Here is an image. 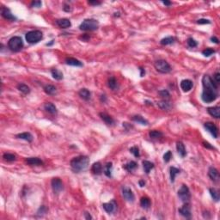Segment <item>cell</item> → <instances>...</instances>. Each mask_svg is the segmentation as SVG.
Returning a JSON list of instances; mask_svg holds the SVG:
<instances>
[{
  "instance_id": "cell-1",
  "label": "cell",
  "mask_w": 220,
  "mask_h": 220,
  "mask_svg": "<svg viewBox=\"0 0 220 220\" xmlns=\"http://www.w3.org/2000/svg\"><path fill=\"white\" fill-rule=\"evenodd\" d=\"M203 92L201 94V99L203 101L209 103L214 101L219 97L218 84L211 79L209 75H204L202 78Z\"/></svg>"
},
{
  "instance_id": "cell-2",
  "label": "cell",
  "mask_w": 220,
  "mask_h": 220,
  "mask_svg": "<svg viewBox=\"0 0 220 220\" xmlns=\"http://www.w3.org/2000/svg\"><path fill=\"white\" fill-rule=\"evenodd\" d=\"M89 158L86 156L76 157L70 163L72 170L76 173H80V172L86 170L89 167Z\"/></svg>"
},
{
  "instance_id": "cell-3",
  "label": "cell",
  "mask_w": 220,
  "mask_h": 220,
  "mask_svg": "<svg viewBox=\"0 0 220 220\" xmlns=\"http://www.w3.org/2000/svg\"><path fill=\"white\" fill-rule=\"evenodd\" d=\"M8 48L12 52H20L23 48V41L19 36H14L10 39L8 42Z\"/></svg>"
},
{
  "instance_id": "cell-4",
  "label": "cell",
  "mask_w": 220,
  "mask_h": 220,
  "mask_svg": "<svg viewBox=\"0 0 220 220\" xmlns=\"http://www.w3.org/2000/svg\"><path fill=\"white\" fill-rule=\"evenodd\" d=\"M99 27L98 21L95 19H85L79 26L80 30L83 31H95Z\"/></svg>"
},
{
  "instance_id": "cell-5",
  "label": "cell",
  "mask_w": 220,
  "mask_h": 220,
  "mask_svg": "<svg viewBox=\"0 0 220 220\" xmlns=\"http://www.w3.org/2000/svg\"><path fill=\"white\" fill-rule=\"evenodd\" d=\"M42 32L40 30H32L26 34V40L30 44L39 42L42 39Z\"/></svg>"
},
{
  "instance_id": "cell-6",
  "label": "cell",
  "mask_w": 220,
  "mask_h": 220,
  "mask_svg": "<svg viewBox=\"0 0 220 220\" xmlns=\"http://www.w3.org/2000/svg\"><path fill=\"white\" fill-rule=\"evenodd\" d=\"M154 66H155L156 70L160 73H169L171 72L170 65L164 60H157L154 64Z\"/></svg>"
},
{
  "instance_id": "cell-7",
  "label": "cell",
  "mask_w": 220,
  "mask_h": 220,
  "mask_svg": "<svg viewBox=\"0 0 220 220\" xmlns=\"http://www.w3.org/2000/svg\"><path fill=\"white\" fill-rule=\"evenodd\" d=\"M178 196L179 198L182 199V201L183 202H188L189 199H190V197H191V194H190V191H189V188L186 185H182V187L179 189L178 191Z\"/></svg>"
},
{
  "instance_id": "cell-8",
  "label": "cell",
  "mask_w": 220,
  "mask_h": 220,
  "mask_svg": "<svg viewBox=\"0 0 220 220\" xmlns=\"http://www.w3.org/2000/svg\"><path fill=\"white\" fill-rule=\"evenodd\" d=\"M52 188H53V192L55 193V194H59V193H60L62 190H63V188H64V185H63V182H62V181L60 179V178H53V180H52Z\"/></svg>"
},
{
  "instance_id": "cell-9",
  "label": "cell",
  "mask_w": 220,
  "mask_h": 220,
  "mask_svg": "<svg viewBox=\"0 0 220 220\" xmlns=\"http://www.w3.org/2000/svg\"><path fill=\"white\" fill-rule=\"evenodd\" d=\"M122 196L123 198L128 202H133L134 201V194H133V191L131 190V188H129L127 187H122Z\"/></svg>"
},
{
  "instance_id": "cell-10",
  "label": "cell",
  "mask_w": 220,
  "mask_h": 220,
  "mask_svg": "<svg viewBox=\"0 0 220 220\" xmlns=\"http://www.w3.org/2000/svg\"><path fill=\"white\" fill-rule=\"evenodd\" d=\"M204 126H205V128L207 130L208 132L213 136V138H218V136H219V130H218V127L213 123L206 122L204 124Z\"/></svg>"
},
{
  "instance_id": "cell-11",
  "label": "cell",
  "mask_w": 220,
  "mask_h": 220,
  "mask_svg": "<svg viewBox=\"0 0 220 220\" xmlns=\"http://www.w3.org/2000/svg\"><path fill=\"white\" fill-rule=\"evenodd\" d=\"M179 212L181 213L182 216H183L184 218L188 219H191V216H192V214H191V207H190V205L187 202H186V204L183 205L182 207L179 209Z\"/></svg>"
},
{
  "instance_id": "cell-12",
  "label": "cell",
  "mask_w": 220,
  "mask_h": 220,
  "mask_svg": "<svg viewBox=\"0 0 220 220\" xmlns=\"http://www.w3.org/2000/svg\"><path fill=\"white\" fill-rule=\"evenodd\" d=\"M1 15L6 20L11 21V22L16 21V17L13 15L11 11V10L8 9V8H2V10H1Z\"/></svg>"
},
{
  "instance_id": "cell-13",
  "label": "cell",
  "mask_w": 220,
  "mask_h": 220,
  "mask_svg": "<svg viewBox=\"0 0 220 220\" xmlns=\"http://www.w3.org/2000/svg\"><path fill=\"white\" fill-rule=\"evenodd\" d=\"M102 207H103V209H104L108 213H113V212L116 210V208H117V204H116L115 200L113 199V200H111L110 202L102 204Z\"/></svg>"
},
{
  "instance_id": "cell-14",
  "label": "cell",
  "mask_w": 220,
  "mask_h": 220,
  "mask_svg": "<svg viewBox=\"0 0 220 220\" xmlns=\"http://www.w3.org/2000/svg\"><path fill=\"white\" fill-rule=\"evenodd\" d=\"M208 175L211 178V181H213L214 182H218L219 180V173L218 171V170L214 167H210L209 170H208Z\"/></svg>"
},
{
  "instance_id": "cell-15",
  "label": "cell",
  "mask_w": 220,
  "mask_h": 220,
  "mask_svg": "<svg viewBox=\"0 0 220 220\" xmlns=\"http://www.w3.org/2000/svg\"><path fill=\"white\" fill-rule=\"evenodd\" d=\"M158 106L162 110H164V111H170L173 108V105L170 101H167V100H163V101H160L158 102Z\"/></svg>"
},
{
  "instance_id": "cell-16",
  "label": "cell",
  "mask_w": 220,
  "mask_h": 220,
  "mask_svg": "<svg viewBox=\"0 0 220 220\" xmlns=\"http://www.w3.org/2000/svg\"><path fill=\"white\" fill-rule=\"evenodd\" d=\"M193 82L189 79H184L181 82V88L184 92H188L193 88Z\"/></svg>"
},
{
  "instance_id": "cell-17",
  "label": "cell",
  "mask_w": 220,
  "mask_h": 220,
  "mask_svg": "<svg viewBox=\"0 0 220 220\" xmlns=\"http://www.w3.org/2000/svg\"><path fill=\"white\" fill-rule=\"evenodd\" d=\"M56 24L61 28H70L72 26V23L67 18H62V19L56 20Z\"/></svg>"
},
{
  "instance_id": "cell-18",
  "label": "cell",
  "mask_w": 220,
  "mask_h": 220,
  "mask_svg": "<svg viewBox=\"0 0 220 220\" xmlns=\"http://www.w3.org/2000/svg\"><path fill=\"white\" fill-rule=\"evenodd\" d=\"M25 162L31 166H40L43 164V162L38 158H28L25 160Z\"/></svg>"
},
{
  "instance_id": "cell-19",
  "label": "cell",
  "mask_w": 220,
  "mask_h": 220,
  "mask_svg": "<svg viewBox=\"0 0 220 220\" xmlns=\"http://www.w3.org/2000/svg\"><path fill=\"white\" fill-rule=\"evenodd\" d=\"M108 86L109 88H110L112 90H118L119 89V84L117 82V80L115 79V77H110L108 80Z\"/></svg>"
},
{
  "instance_id": "cell-20",
  "label": "cell",
  "mask_w": 220,
  "mask_h": 220,
  "mask_svg": "<svg viewBox=\"0 0 220 220\" xmlns=\"http://www.w3.org/2000/svg\"><path fill=\"white\" fill-rule=\"evenodd\" d=\"M176 150H177V152L179 153V155L182 158H185L186 157L187 151H186V148H185V145H184V144L182 142L178 141L176 143Z\"/></svg>"
},
{
  "instance_id": "cell-21",
  "label": "cell",
  "mask_w": 220,
  "mask_h": 220,
  "mask_svg": "<svg viewBox=\"0 0 220 220\" xmlns=\"http://www.w3.org/2000/svg\"><path fill=\"white\" fill-rule=\"evenodd\" d=\"M207 112L209 113L210 115H211L212 117L219 119L220 117V108L219 107H211L208 108Z\"/></svg>"
},
{
  "instance_id": "cell-22",
  "label": "cell",
  "mask_w": 220,
  "mask_h": 220,
  "mask_svg": "<svg viewBox=\"0 0 220 220\" xmlns=\"http://www.w3.org/2000/svg\"><path fill=\"white\" fill-rule=\"evenodd\" d=\"M102 170H103V167L101 165V163L100 162H97V163H95L93 165H92V168H91V171L93 174L95 175H101L102 173Z\"/></svg>"
},
{
  "instance_id": "cell-23",
  "label": "cell",
  "mask_w": 220,
  "mask_h": 220,
  "mask_svg": "<svg viewBox=\"0 0 220 220\" xmlns=\"http://www.w3.org/2000/svg\"><path fill=\"white\" fill-rule=\"evenodd\" d=\"M100 117H101V119L104 121V122L106 123L107 125H113L114 123V119L109 115L108 114H106V113H100Z\"/></svg>"
},
{
  "instance_id": "cell-24",
  "label": "cell",
  "mask_w": 220,
  "mask_h": 220,
  "mask_svg": "<svg viewBox=\"0 0 220 220\" xmlns=\"http://www.w3.org/2000/svg\"><path fill=\"white\" fill-rule=\"evenodd\" d=\"M44 109H45V110H46L48 113H49L50 114H56L57 112H58L57 108L55 107V105L53 104V103H51V102L46 103V104L44 105Z\"/></svg>"
},
{
  "instance_id": "cell-25",
  "label": "cell",
  "mask_w": 220,
  "mask_h": 220,
  "mask_svg": "<svg viewBox=\"0 0 220 220\" xmlns=\"http://www.w3.org/2000/svg\"><path fill=\"white\" fill-rule=\"evenodd\" d=\"M65 63L67 65H72V66H77V67H82L83 66L82 62L79 61L77 59H74V58H67L65 60Z\"/></svg>"
},
{
  "instance_id": "cell-26",
  "label": "cell",
  "mask_w": 220,
  "mask_h": 220,
  "mask_svg": "<svg viewBox=\"0 0 220 220\" xmlns=\"http://www.w3.org/2000/svg\"><path fill=\"white\" fill-rule=\"evenodd\" d=\"M43 89H44V91L46 92V94H48L49 96H53V95H55L56 92H57L56 87L52 85V84H47V85H45L44 86V88H43Z\"/></svg>"
},
{
  "instance_id": "cell-27",
  "label": "cell",
  "mask_w": 220,
  "mask_h": 220,
  "mask_svg": "<svg viewBox=\"0 0 220 220\" xmlns=\"http://www.w3.org/2000/svg\"><path fill=\"white\" fill-rule=\"evenodd\" d=\"M17 138H21V139H23V140H26L28 142H32L34 138H33V135L31 134L30 133H19L16 136Z\"/></svg>"
},
{
  "instance_id": "cell-28",
  "label": "cell",
  "mask_w": 220,
  "mask_h": 220,
  "mask_svg": "<svg viewBox=\"0 0 220 220\" xmlns=\"http://www.w3.org/2000/svg\"><path fill=\"white\" fill-rule=\"evenodd\" d=\"M78 95H79L80 97L82 98V99H84V100H85V101L89 100L90 97H91L90 91L89 89H81L80 91L78 92Z\"/></svg>"
},
{
  "instance_id": "cell-29",
  "label": "cell",
  "mask_w": 220,
  "mask_h": 220,
  "mask_svg": "<svg viewBox=\"0 0 220 220\" xmlns=\"http://www.w3.org/2000/svg\"><path fill=\"white\" fill-rule=\"evenodd\" d=\"M137 167H138V164H137V163L134 162V161H131V162L127 163L126 164L123 165V168H124L126 170H127V171L129 172L133 171L134 170L137 169Z\"/></svg>"
},
{
  "instance_id": "cell-30",
  "label": "cell",
  "mask_w": 220,
  "mask_h": 220,
  "mask_svg": "<svg viewBox=\"0 0 220 220\" xmlns=\"http://www.w3.org/2000/svg\"><path fill=\"white\" fill-rule=\"evenodd\" d=\"M143 167H144V170L146 174H149L150 171L154 168V163L150 162V161H144L143 162Z\"/></svg>"
},
{
  "instance_id": "cell-31",
  "label": "cell",
  "mask_w": 220,
  "mask_h": 220,
  "mask_svg": "<svg viewBox=\"0 0 220 220\" xmlns=\"http://www.w3.org/2000/svg\"><path fill=\"white\" fill-rule=\"evenodd\" d=\"M180 170L175 168V167H170V181L171 182H175V176L176 175L180 174Z\"/></svg>"
},
{
  "instance_id": "cell-32",
  "label": "cell",
  "mask_w": 220,
  "mask_h": 220,
  "mask_svg": "<svg viewBox=\"0 0 220 220\" xmlns=\"http://www.w3.org/2000/svg\"><path fill=\"white\" fill-rule=\"evenodd\" d=\"M51 73H52V76L54 79L56 80H61L63 79V73L60 70L58 69H53L51 71Z\"/></svg>"
},
{
  "instance_id": "cell-33",
  "label": "cell",
  "mask_w": 220,
  "mask_h": 220,
  "mask_svg": "<svg viewBox=\"0 0 220 220\" xmlns=\"http://www.w3.org/2000/svg\"><path fill=\"white\" fill-rule=\"evenodd\" d=\"M17 89L19 91H21L22 93H23L25 95H28L30 93V88L28 85H26L24 84H19L17 85Z\"/></svg>"
},
{
  "instance_id": "cell-34",
  "label": "cell",
  "mask_w": 220,
  "mask_h": 220,
  "mask_svg": "<svg viewBox=\"0 0 220 220\" xmlns=\"http://www.w3.org/2000/svg\"><path fill=\"white\" fill-rule=\"evenodd\" d=\"M163 133L160 132V131H158V130H153V131H150L149 133V136L150 138L152 139H158L160 138L163 137Z\"/></svg>"
},
{
  "instance_id": "cell-35",
  "label": "cell",
  "mask_w": 220,
  "mask_h": 220,
  "mask_svg": "<svg viewBox=\"0 0 220 220\" xmlns=\"http://www.w3.org/2000/svg\"><path fill=\"white\" fill-rule=\"evenodd\" d=\"M140 206L145 209H148L150 207V200L148 197H142L140 199Z\"/></svg>"
},
{
  "instance_id": "cell-36",
  "label": "cell",
  "mask_w": 220,
  "mask_h": 220,
  "mask_svg": "<svg viewBox=\"0 0 220 220\" xmlns=\"http://www.w3.org/2000/svg\"><path fill=\"white\" fill-rule=\"evenodd\" d=\"M175 39L174 37L169 36V37H166V38H163V39H162V40H161V41H160V43H161V45H163V46H166V45H170V44H173V43L175 42Z\"/></svg>"
},
{
  "instance_id": "cell-37",
  "label": "cell",
  "mask_w": 220,
  "mask_h": 220,
  "mask_svg": "<svg viewBox=\"0 0 220 220\" xmlns=\"http://www.w3.org/2000/svg\"><path fill=\"white\" fill-rule=\"evenodd\" d=\"M112 168H113L112 163H108L105 165L103 172H104V174H105L106 176H108V177H112Z\"/></svg>"
},
{
  "instance_id": "cell-38",
  "label": "cell",
  "mask_w": 220,
  "mask_h": 220,
  "mask_svg": "<svg viewBox=\"0 0 220 220\" xmlns=\"http://www.w3.org/2000/svg\"><path fill=\"white\" fill-rule=\"evenodd\" d=\"M209 191H210V194H211V195L212 197V199L216 201V202H218L219 200V192L216 189V188H210L209 189Z\"/></svg>"
},
{
  "instance_id": "cell-39",
  "label": "cell",
  "mask_w": 220,
  "mask_h": 220,
  "mask_svg": "<svg viewBox=\"0 0 220 220\" xmlns=\"http://www.w3.org/2000/svg\"><path fill=\"white\" fill-rule=\"evenodd\" d=\"M133 120L135 122H138L139 123V124H141V125H144V126H147L149 122L147 121L145 119H144L142 116H140V115H134L133 117Z\"/></svg>"
},
{
  "instance_id": "cell-40",
  "label": "cell",
  "mask_w": 220,
  "mask_h": 220,
  "mask_svg": "<svg viewBox=\"0 0 220 220\" xmlns=\"http://www.w3.org/2000/svg\"><path fill=\"white\" fill-rule=\"evenodd\" d=\"M3 158L7 162H14L16 160V155L11 154V153H5L3 156Z\"/></svg>"
},
{
  "instance_id": "cell-41",
  "label": "cell",
  "mask_w": 220,
  "mask_h": 220,
  "mask_svg": "<svg viewBox=\"0 0 220 220\" xmlns=\"http://www.w3.org/2000/svg\"><path fill=\"white\" fill-rule=\"evenodd\" d=\"M187 42L188 47H190V48H196V47L198 46L197 41H196L194 39H193V38H188V39H187Z\"/></svg>"
},
{
  "instance_id": "cell-42",
  "label": "cell",
  "mask_w": 220,
  "mask_h": 220,
  "mask_svg": "<svg viewBox=\"0 0 220 220\" xmlns=\"http://www.w3.org/2000/svg\"><path fill=\"white\" fill-rule=\"evenodd\" d=\"M202 53H203V55H204V56H206V57H209V56L212 55L213 53H215V50H213V49H211V48H207V49H205V50L202 52Z\"/></svg>"
},
{
  "instance_id": "cell-43",
  "label": "cell",
  "mask_w": 220,
  "mask_h": 220,
  "mask_svg": "<svg viewBox=\"0 0 220 220\" xmlns=\"http://www.w3.org/2000/svg\"><path fill=\"white\" fill-rule=\"evenodd\" d=\"M130 152L133 153V154L134 155L135 158H139V156H140V154H139V150H138V148L137 146L132 147V148L130 149Z\"/></svg>"
},
{
  "instance_id": "cell-44",
  "label": "cell",
  "mask_w": 220,
  "mask_h": 220,
  "mask_svg": "<svg viewBox=\"0 0 220 220\" xmlns=\"http://www.w3.org/2000/svg\"><path fill=\"white\" fill-rule=\"evenodd\" d=\"M158 94L160 95V97L163 98H164V99H168V98L170 97V93H169V91L168 90H166V89H163V90H160L158 92Z\"/></svg>"
},
{
  "instance_id": "cell-45",
  "label": "cell",
  "mask_w": 220,
  "mask_h": 220,
  "mask_svg": "<svg viewBox=\"0 0 220 220\" xmlns=\"http://www.w3.org/2000/svg\"><path fill=\"white\" fill-rule=\"evenodd\" d=\"M172 158V152L170 150H168L164 155H163V160L165 163H169Z\"/></svg>"
},
{
  "instance_id": "cell-46",
  "label": "cell",
  "mask_w": 220,
  "mask_h": 220,
  "mask_svg": "<svg viewBox=\"0 0 220 220\" xmlns=\"http://www.w3.org/2000/svg\"><path fill=\"white\" fill-rule=\"evenodd\" d=\"M213 81L215 82V84H219L220 83V73L219 72H217L213 76Z\"/></svg>"
},
{
  "instance_id": "cell-47",
  "label": "cell",
  "mask_w": 220,
  "mask_h": 220,
  "mask_svg": "<svg viewBox=\"0 0 220 220\" xmlns=\"http://www.w3.org/2000/svg\"><path fill=\"white\" fill-rule=\"evenodd\" d=\"M197 23L198 24H210L211 23V22L207 20V19H199L198 21H197Z\"/></svg>"
},
{
  "instance_id": "cell-48",
  "label": "cell",
  "mask_w": 220,
  "mask_h": 220,
  "mask_svg": "<svg viewBox=\"0 0 220 220\" xmlns=\"http://www.w3.org/2000/svg\"><path fill=\"white\" fill-rule=\"evenodd\" d=\"M41 4H42V3H41L40 1H33V2L31 3V6H32V7H35V8L40 7Z\"/></svg>"
},
{
  "instance_id": "cell-49",
  "label": "cell",
  "mask_w": 220,
  "mask_h": 220,
  "mask_svg": "<svg viewBox=\"0 0 220 220\" xmlns=\"http://www.w3.org/2000/svg\"><path fill=\"white\" fill-rule=\"evenodd\" d=\"M88 3L90 5H101V2L100 1H89Z\"/></svg>"
},
{
  "instance_id": "cell-50",
  "label": "cell",
  "mask_w": 220,
  "mask_h": 220,
  "mask_svg": "<svg viewBox=\"0 0 220 220\" xmlns=\"http://www.w3.org/2000/svg\"><path fill=\"white\" fill-rule=\"evenodd\" d=\"M211 40L212 41V42H214V43H216V44H219V39L217 38L216 36H212V37H211Z\"/></svg>"
},
{
  "instance_id": "cell-51",
  "label": "cell",
  "mask_w": 220,
  "mask_h": 220,
  "mask_svg": "<svg viewBox=\"0 0 220 220\" xmlns=\"http://www.w3.org/2000/svg\"><path fill=\"white\" fill-rule=\"evenodd\" d=\"M203 145L205 147H207L208 149H214V147H212L208 142H203Z\"/></svg>"
},
{
  "instance_id": "cell-52",
  "label": "cell",
  "mask_w": 220,
  "mask_h": 220,
  "mask_svg": "<svg viewBox=\"0 0 220 220\" xmlns=\"http://www.w3.org/2000/svg\"><path fill=\"white\" fill-rule=\"evenodd\" d=\"M64 11H66V12H69V11H72V9L70 8V6L69 5H65V7H64Z\"/></svg>"
},
{
  "instance_id": "cell-53",
  "label": "cell",
  "mask_w": 220,
  "mask_h": 220,
  "mask_svg": "<svg viewBox=\"0 0 220 220\" xmlns=\"http://www.w3.org/2000/svg\"><path fill=\"white\" fill-rule=\"evenodd\" d=\"M139 71H140V77H144V76H145V69H144V68H142V67H140V68H139Z\"/></svg>"
},
{
  "instance_id": "cell-54",
  "label": "cell",
  "mask_w": 220,
  "mask_h": 220,
  "mask_svg": "<svg viewBox=\"0 0 220 220\" xmlns=\"http://www.w3.org/2000/svg\"><path fill=\"white\" fill-rule=\"evenodd\" d=\"M84 216H85L86 219H92V217L90 216L89 212H84Z\"/></svg>"
},
{
  "instance_id": "cell-55",
  "label": "cell",
  "mask_w": 220,
  "mask_h": 220,
  "mask_svg": "<svg viewBox=\"0 0 220 220\" xmlns=\"http://www.w3.org/2000/svg\"><path fill=\"white\" fill-rule=\"evenodd\" d=\"M80 39H82L83 40H85V41H87V40L89 39V35H84V36L80 37Z\"/></svg>"
},
{
  "instance_id": "cell-56",
  "label": "cell",
  "mask_w": 220,
  "mask_h": 220,
  "mask_svg": "<svg viewBox=\"0 0 220 220\" xmlns=\"http://www.w3.org/2000/svg\"><path fill=\"white\" fill-rule=\"evenodd\" d=\"M163 4H165V5H167V6H170L172 4V3L170 2V1H163Z\"/></svg>"
},
{
  "instance_id": "cell-57",
  "label": "cell",
  "mask_w": 220,
  "mask_h": 220,
  "mask_svg": "<svg viewBox=\"0 0 220 220\" xmlns=\"http://www.w3.org/2000/svg\"><path fill=\"white\" fill-rule=\"evenodd\" d=\"M138 183H139V186H140L141 187H145V181H142V180H140V181L138 182Z\"/></svg>"
},
{
  "instance_id": "cell-58",
  "label": "cell",
  "mask_w": 220,
  "mask_h": 220,
  "mask_svg": "<svg viewBox=\"0 0 220 220\" xmlns=\"http://www.w3.org/2000/svg\"><path fill=\"white\" fill-rule=\"evenodd\" d=\"M101 101H103V102H105V101H106V96H101Z\"/></svg>"
}]
</instances>
